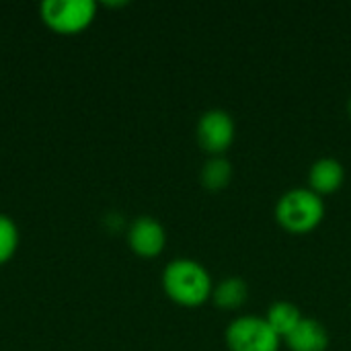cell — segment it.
Wrapping results in <instances>:
<instances>
[{"label":"cell","mask_w":351,"mask_h":351,"mask_svg":"<svg viewBox=\"0 0 351 351\" xmlns=\"http://www.w3.org/2000/svg\"><path fill=\"white\" fill-rule=\"evenodd\" d=\"M128 243L134 253L142 257H156L167 245V232L158 220L142 216L132 222L128 230Z\"/></svg>","instance_id":"6"},{"label":"cell","mask_w":351,"mask_h":351,"mask_svg":"<svg viewBox=\"0 0 351 351\" xmlns=\"http://www.w3.org/2000/svg\"><path fill=\"white\" fill-rule=\"evenodd\" d=\"M302 319H304L302 311L294 302H290V300H278L265 313V321L271 325V329L282 339H286Z\"/></svg>","instance_id":"9"},{"label":"cell","mask_w":351,"mask_h":351,"mask_svg":"<svg viewBox=\"0 0 351 351\" xmlns=\"http://www.w3.org/2000/svg\"><path fill=\"white\" fill-rule=\"evenodd\" d=\"M286 343L292 351H325L329 348V331L321 321L304 317L286 337Z\"/></svg>","instance_id":"7"},{"label":"cell","mask_w":351,"mask_h":351,"mask_svg":"<svg viewBox=\"0 0 351 351\" xmlns=\"http://www.w3.org/2000/svg\"><path fill=\"white\" fill-rule=\"evenodd\" d=\"M162 288L171 300L183 306H199L212 298V276L195 259H175L162 271Z\"/></svg>","instance_id":"1"},{"label":"cell","mask_w":351,"mask_h":351,"mask_svg":"<svg viewBox=\"0 0 351 351\" xmlns=\"http://www.w3.org/2000/svg\"><path fill=\"white\" fill-rule=\"evenodd\" d=\"M282 337L271 329L265 317L243 315L228 323L226 346L230 351H280Z\"/></svg>","instance_id":"3"},{"label":"cell","mask_w":351,"mask_h":351,"mask_svg":"<svg viewBox=\"0 0 351 351\" xmlns=\"http://www.w3.org/2000/svg\"><path fill=\"white\" fill-rule=\"evenodd\" d=\"M276 218L288 232L304 234L315 230L325 218V202L311 187H292L280 195Z\"/></svg>","instance_id":"2"},{"label":"cell","mask_w":351,"mask_h":351,"mask_svg":"<svg viewBox=\"0 0 351 351\" xmlns=\"http://www.w3.org/2000/svg\"><path fill=\"white\" fill-rule=\"evenodd\" d=\"M232 165L230 160L224 156V154H218V156H212L204 167H202V185L210 191H220L224 189L230 179H232Z\"/></svg>","instance_id":"11"},{"label":"cell","mask_w":351,"mask_h":351,"mask_svg":"<svg viewBox=\"0 0 351 351\" xmlns=\"http://www.w3.org/2000/svg\"><path fill=\"white\" fill-rule=\"evenodd\" d=\"M249 298V286L243 278L239 276H228L224 278L218 286L212 290V300L220 308H241Z\"/></svg>","instance_id":"10"},{"label":"cell","mask_w":351,"mask_h":351,"mask_svg":"<svg viewBox=\"0 0 351 351\" xmlns=\"http://www.w3.org/2000/svg\"><path fill=\"white\" fill-rule=\"evenodd\" d=\"M348 111H350V115H351V97H350V101H348Z\"/></svg>","instance_id":"13"},{"label":"cell","mask_w":351,"mask_h":351,"mask_svg":"<svg viewBox=\"0 0 351 351\" xmlns=\"http://www.w3.org/2000/svg\"><path fill=\"white\" fill-rule=\"evenodd\" d=\"M195 134H197L199 146L212 156H218L232 144L237 136V125L228 111L208 109L206 113H202Z\"/></svg>","instance_id":"5"},{"label":"cell","mask_w":351,"mask_h":351,"mask_svg":"<svg viewBox=\"0 0 351 351\" xmlns=\"http://www.w3.org/2000/svg\"><path fill=\"white\" fill-rule=\"evenodd\" d=\"M19 245V230L14 222L6 216H0V265L6 263Z\"/></svg>","instance_id":"12"},{"label":"cell","mask_w":351,"mask_h":351,"mask_svg":"<svg viewBox=\"0 0 351 351\" xmlns=\"http://www.w3.org/2000/svg\"><path fill=\"white\" fill-rule=\"evenodd\" d=\"M343 181H346V169L337 158L323 156L311 165L308 183H311V189L317 191L319 195L337 191L343 185Z\"/></svg>","instance_id":"8"},{"label":"cell","mask_w":351,"mask_h":351,"mask_svg":"<svg viewBox=\"0 0 351 351\" xmlns=\"http://www.w3.org/2000/svg\"><path fill=\"white\" fill-rule=\"evenodd\" d=\"M39 10L47 27L70 35L86 29L93 23L97 4L93 0H43Z\"/></svg>","instance_id":"4"}]
</instances>
